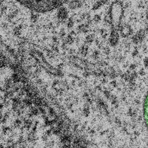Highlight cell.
Returning <instances> with one entry per match:
<instances>
[{
    "mask_svg": "<svg viewBox=\"0 0 148 148\" xmlns=\"http://www.w3.org/2000/svg\"><path fill=\"white\" fill-rule=\"evenodd\" d=\"M103 4L101 2V1L100 0H98V1H96L93 4L92 6V10H98L99 9L101 8L102 6H103Z\"/></svg>",
    "mask_w": 148,
    "mask_h": 148,
    "instance_id": "cell-8",
    "label": "cell"
},
{
    "mask_svg": "<svg viewBox=\"0 0 148 148\" xmlns=\"http://www.w3.org/2000/svg\"><path fill=\"white\" fill-rule=\"evenodd\" d=\"M27 8L37 13H45L60 8L69 0H15Z\"/></svg>",
    "mask_w": 148,
    "mask_h": 148,
    "instance_id": "cell-1",
    "label": "cell"
},
{
    "mask_svg": "<svg viewBox=\"0 0 148 148\" xmlns=\"http://www.w3.org/2000/svg\"><path fill=\"white\" fill-rule=\"evenodd\" d=\"M138 54V50H137V48H135V49L134 50L133 52H132V56H137V54Z\"/></svg>",
    "mask_w": 148,
    "mask_h": 148,
    "instance_id": "cell-19",
    "label": "cell"
},
{
    "mask_svg": "<svg viewBox=\"0 0 148 148\" xmlns=\"http://www.w3.org/2000/svg\"><path fill=\"white\" fill-rule=\"evenodd\" d=\"M48 137H49L48 135H47V134L46 133H45L44 134H43V135H42V137H41V138H42V141H44L45 142H47L48 140Z\"/></svg>",
    "mask_w": 148,
    "mask_h": 148,
    "instance_id": "cell-16",
    "label": "cell"
},
{
    "mask_svg": "<svg viewBox=\"0 0 148 148\" xmlns=\"http://www.w3.org/2000/svg\"><path fill=\"white\" fill-rule=\"evenodd\" d=\"M135 64H131L130 66V68L131 70H134L135 69Z\"/></svg>",
    "mask_w": 148,
    "mask_h": 148,
    "instance_id": "cell-22",
    "label": "cell"
},
{
    "mask_svg": "<svg viewBox=\"0 0 148 148\" xmlns=\"http://www.w3.org/2000/svg\"><path fill=\"white\" fill-rule=\"evenodd\" d=\"M59 101H60V102H62L64 101V98H62V97H60V98H59Z\"/></svg>",
    "mask_w": 148,
    "mask_h": 148,
    "instance_id": "cell-24",
    "label": "cell"
},
{
    "mask_svg": "<svg viewBox=\"0 0 148 148\" xmlns=\"http://www.w3.org/2000/svg\"><path fill=\"white\" fill-rule=\"evenodd\" d=\"M101 1V2L103 4V5H106V4H108V3L109 2V0H100Z\"/></svg>",
    "mask_w": 148,
    "mask_h": 148,
    "instance_id": "cell-18",
    "label": "cell"
},
{
    "mask_svg": "<svg viewBox=\"0 0 148 148\" xmlns=\"http://www.w3.org/2000/svg\"><path fill=\"white\" fill-rule=\"evenodd\" d=\"M144 117L147 127L148 129V93L146 96L144 104Z\"/></svg>",
    "mask_w": 148,
    "mask_h": 148,
    "instance_id": "cell-5",
    "label": "cell"
},
{
    "mask_svg": "<svg viewBox=\"0 0 148 148\" xmlns=\"http://www.w3.org/2000/svg\"><path fill=\"white\" fill-rule=\"evenodd\" d=\"M119 34L116 30H113L111 31L109 38V43L112 46H116L119 43Z\"/></svg>",
    "mask_w": 148,
    "mask_h": 148,
    "instance_id": "cell-3",
    "label": "cell"
},
{
    "mask_svg": "<svg viewBox=\"0 0 148 148\" xmlns=\"http://www.w3.org/2000/svg\"><path fill=\"white\" fill-rule=\"evenodd\" d=\"M45 133L49 137H50V136H52V134L53 133V132H52V131L51 129H49V130H46V131L45 132Z\"/></svg>",
    "mask_w": 148,
    "mask_h": 148,
    "instance_id": "cell-17",
    "label": "cell"
},
{
    "mask_svg": "<svg viewBox=\"0 0 148 148\" xmlns=\"http://www.w3.org/2000/svg\"><path fill=\"white\" fill-rule=\"evenodd\" d=\"M35 12H31V22L33 23H35L37 22V20L39 19V15L37 13H35Z\"/></svg>",
    "mask_w": 148,
    "mask_h": 148,
    "instance_id": "cell-10",
    "label": "cell"
},
{
    "mask_svg": "<svg viewBox=\"0 0 148 148\" xmlns=\"http://www.w3.org/2000/svg\"><path fill=\"white\" fill-rule=\"evenodd\" d=\"M101 20V17L100 15L97 14L96 15H94V17H93V21L96 23H98L100 22Z\"/></svg>",
    "mask_w": 148,
    "mask_h": 148,
    "instance_id": "cell-14",
    "label": "cell"
},
{
    "mask_svg": "<svg viewBox=\"0 0 148 148\" xmlns=\"http://www.w3.org/2000/svg\"><path fill=\"white\" fill-rule=\"evenodd\" d=\"M88 45H82L80 48H79V53L81 54L82 56L85 57L88 54Z\"/></svg>",
    "mask_w": 148,
    "mask_h": 148,
    "instance_id": "cell-7",
    "label": "cell"
},
{
    "mask_svg": "<svg viewBox=\"0 0 148 148\" xmlns=\"http://www.w3.org/2000/svg\"><path fill=\"white\" fill-rule=\"evenodd\" d=\"M68 17V12L66 8L61 7L59 8L57 13V19L60 21L61 24H64L66 22L67 19Z\"/></svg>",
    "mask_w": 148,
    "mask_h": 148,
    "instance_id": "cell-2",
    "label": "cell"
},
{
    "mask_svg": "<svg viewBox=\"0 0 148 148\" xmlns=\"http://www.w3.org/2000/svg\"><path fill=\"white\" fill-rule=\"evenodd\" d=\"M70 34L72 36H75L76 35H77V33H76L74 31H71Z\"/></svg>",
    "mask_w": 148,
    "mask_h": 148,
    "instance_id": "cell-21",
    "label": "cell"
},
{
    "mask_svg": "<svg viewBox=\"0 0 148 148\" xmlns=\"http://www.w3.org/2000/svg\"><path fill=\"white\" fill-rule=\"evenodd\" d=\"M144 64L145 66L148 68V57H146L144 60Z\"/></svg>",
    "mask_w": 148,
    "mask_h": 148,
    "instance_id": "cell-20",
    "label": "cell"
},
{
    "mask_svg": "<svg viewBox=\"0 0 148 148\" xmlns=\"http://www.w3.org/2000/svg\"><path fill=\"white\" fill-rule=\"evenodd\" d=\"M88 28H89V25L88 24H80L78 27V33H87L88 31Z\"/></svg>",
    "mask_w": 148,
    "mask_h": 148,
    "instance_id": "cell-6",
    "label": "cell"
},
{
    "mask_svg": "<svg viewBox=\"0 0 148 148\" xmlns=\"http://www.w3.org/2000/svg\"><path fill=\"white\" fill-rule=\"evenodd\" d=\"M67 26L68 28H72L74 26V18L70 17L67 22Z\"/></svg>",
    "mask_w": 148,
    "mask_h": 148,
    "instance_id": "cell-11",
    "label": "cell"
},
{
    "mask_svg": "<svg viewBox=\"0 0 148 148\" xmlns=\"http://www.w3.org/2000/svg\"><path fill=\"white\" fill-rule=\"evenodd\" d=\"M146 18H147V19L148 20V9H147V13H146Z\"/></svg>",
    "mask_w": 148,
    "mask_h": 148,
    "instance_id": "cell-25",
    "label": "cell"
},
{
    "mask_svg": "<svg viewBox=\"0 0 148 148\" xmlns=\"http://www.w3.org/2000/svg\"><path fill=\"white\" fill-rule=\"evenodd\" d=\"M71 85H72V86H73V87H74L75 86V85H76L75 80H73L72 81V82H71Z\"/></svg>",
    "mask_w": 148,
    "mask_h": 148,
    "instance_id": "cell-23",
    "label": "cell"
},
{
    "mask_svg": "<svg viewBox=\"0 0 148 148\" xmlns=\"http://www.w3.org/2000/svg\"><path fill=\"white\" fill-rule=\"evenodd\" d=\"M103 50H104V53L106 55H109L110 54V53H111V50H110V49L107 46L104 48Z\"/></svg>",
    "mask_w": 148,
    "mask_h": 148,
    "instance_id": "cell-15",
    "label": "cell"
},
{
    "mask_svg": "<svg viewBox=\"0 0 148 148\" xmlns=\"http://www.w3.org/2000/svg\"><path fill=\"white\" fill-rule=\"evenodd\" d=\"M100 54V52H99L98 50H94L93 52L92 55H91V56H92V57L93 58V59H97L99 57Z\"/></svg>",
    "mask_w": 148,
    "mask_h": 148,
    "instance_id": "cell-13",
    "label": "cell"
},
{
    "mask_svg": "<svg viewBox=\"0 0 148 148\" xmlns=\"http://www.w3.org/2000/svg\"><path fill=\"white\" fill-rule=\"evenodd\" d=\"M83 3L80 0H72L68 3V8L71 10H76L80 8L83 5Z\"/></svg>",
    "mask_w": 148,
    "mask_h": 148,
    "instance_id": "cell-4",
    "label": "cell"
},
{
    "mask_svg": "<svg viewBox=\"0 0 148 148\" xmlns=\"http://www.w3.org/2000/svg\"><path fill=\"white\" fill-rule=\"evenodd\" d=\"M65 29L64 28H62L60 29V32H59V36H60V38L61 39H63L64 38V36L65 35Z\"/></svg>",
    "mask_w": 148,
    "mask_h": 148,
    "instance_id": "cell-12",
    "label": "cell"
},
{
    "mask_svg": "<svg viewBox=\"0 0 148 148\" xmlns=\"http://www.w3.org/2000/svg\"><path fill=\"white\" fill-rule=\"evenodd\" d=\"M94 34H89L87 35L85 39V44H91L94 41Z\"/></svg>",
    "mask_w": 148,
    "mask_h": 148,
    "instance_id": "cell-9",
    "label": "cell"
}]
</instances>
